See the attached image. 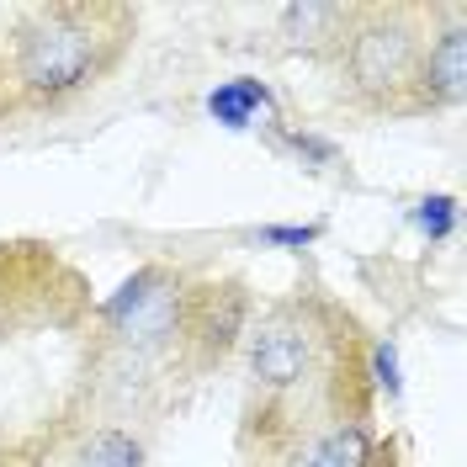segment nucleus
Instances as JSON below:
<instances>
[{
	"label": "nucleus",
	"mask_w": 467,
	"mask_h": 467,
	"mask_svg": "<svg viewBox=\"0 0 467 467\" xmlns=\"http://www.w3.org/2000/svg\"><path fill=\"white\" fill-rule=\"evenodd\" d=\"M425 54V37L409 11H356L340 58L346 80L367 107H404V90H414V69Z\"/></svg>",
	"instance_id": "nucleus-2"
},
{
	"label": "nucleus",
	"mask_w": 467,
	"mask_h": 467,
	"mask_svg": "<svg viewBox=\"0 0 467 467\" xmlns=\"http://www.w3.org/2000/svg\"><path fill=\"white\" fill-rule=\"evenodd\" d=\"M319 239V223H292V229H282V223H271V229H261V244H287V250H308Z\"/></svg>",
	"instance_id": "nucleus-12"
},
{
	"label": "nucleus",
	"mask_w": 467,
	"mask_h": 467,
	"mask_svg": "<svg viewBox=\"0 0 467 467\" xmlns=\"http://www.w3.org/2000/svg\"><path fill=\"white\" fill-rule=\"evenodd\" d=\"M101 319L117 329L122 346L133 350L160 346L181 324V282H171L160 265H144V271H133V282L117 287V297L101 303Z\"/></svg>",
	"instance_id": "nucleus-3"
},
{
	"label": "nucleus",
	"mask_w": 467,
	"mask_h": 467,
	"mask_svg": "<svg viewBox=\"0 0 467 467\" xmlns=\"http://www.w3.org/2000/svg\"><path fill=\"white\" fill-rule=\"evenodd\" d=\"M462 90H467V32L462 22H451L441 37L425 43L409 107H451V101H462Z\"/></svg>",
	"instance_id": "nucleus-4"
},
{
	"label": "nucleus",
	"mask_w": 467,
	"mask_h": 467,
	"mask_svg": "<svg viewBox=\"0 0 467 467\" xmlns=\"http://www.w3.org/2000/svg\"><path fill=\"white\" fill-rule=\"evenodd\" d=\"M75 467H144V446L128 436V431H96L80 446Z\"/></svg>",
	"instance_id": "nucleus-9"
},
{
	"label": "nucleus",
	"mask_w": 467,
	"mask_h": 467,
	"mask_svg": "<svg viewBox=\"0 0 467 467\" xmlns=\"http://www.w3.org/2000/svg\"><path fill=\"white\" fill-rule=\"evenodd\" d=\"M367 462H372L367 431L361 425H335V431H324V436L308 441L292 467H367Z\"/></svg>",
	"instance_id": "nucleus-7"
},
{
	"label": "nucleus",
	"mask_w": 467,
	"mask_h": 467,
	"mask_svg": "<svg viewBox=\"0 0 467 467\" xmlns=\"http://www.w3.org/2000/svg\"><path fill=\"white\" fill-rule=\"evenodd\" d=\"M207 112L218 117L223 128H250L255 112H271V90L261 80H250V75H239V80H223L207 96Z\"/></svg>",
	"instance_id": "nucleus-8"
},
{
	"label": "nucleus",
	"mask_w": 467,
	"mask_h": 467,
	"mask_svg": "<svg viewBox=\"0 0 467 467\" xmlns=\"http://www.w3.org/2000/svg\"><path fill=\"white\" fill-rule=\"evenodd\" d=\"M250 372L261 388L271 393H287L303 382L308 372V335H303V324L292 319H265L255 335H250Z\"/></svg>",
	"instance_id": "nucleus-5"
},
{
	"label": "nucleus",
	"mask_w": 467,
	"mask_h": 467,
	"mask_svg": "<svg viewBox=\"0 0 467 467\" xmlns=\"http://www.w3.org/2000/svg\"><path fill=\"white\" fill-rule=\"evenodd\" d=\"M356 11L346 5H324V0H297L282 11V37L287 48H303V54H324V48H340L346 43Z\"/></svg>",
	"instance_id": "nucleus-6"
},
{
	"label": "nucleus",
	"mask_w": 467,
	"mask_h": 467,
	"mask_svg": "<svg viewBox=\"0 0 467 467\" xmlns=\"http://www.w3.org/2000/svg\"><path fill=\"white\" fill-rule=\"evenodd\" d=\"M372 372H378V388H388V399H393L399 393V350H393V340L372 346Z\"/></svg>",
	"instance_id": "nucleus-11"
},
{
	"label": "nucleus",
	"mask_w": 467,
	"mask_h": 467,
	"mask_svg": "<svg viewBox=\"0 0 467 467\" xmlns=\"http://www.w3.org/2000/svg\"><path fill=\"white\" fill-rule=\"evenodd\" d=\"M117 11H90V5H54L37 11L27 27L16 32V86L32 101H64L86 90L107 69V37L101 22Z\"/></svg>",
	"instance_id": "nucleus-1"
},
{
	"label": "nucleus",
	"mask_w": 467,
	"mask_h": 467,
	"mask_svg": "<svg viewBox=\"0 0 467 467\" xmlns=\"http://www.w3.org/2000/svg\"><path fill=\"white\" fill-rule=\"evenodd\" d=\"M414 223L425 239H446V234L457 229V197H425V202L414 207Z\"/></svg>",
	"instance_id": "nucleus-10"
}]
</instances>
